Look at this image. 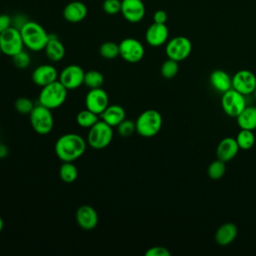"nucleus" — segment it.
Listing matches in <instances>:
<instances>
[{"instance_id": "1", "label": "nucleus", "mask_w": 256, "mask_h": 256, "mask_svg": "<svg viewBox=\"0 0 256 256\" xmlns=\"http://www.w3.org/2000/svg\"><path fill=\"white\" fill-rule=\"evenodd\" d=\"M87 147V141L76 133L60 136L55 143V153L62 162H74L80 158Z\"/></svg>"}, {"instance_id": "2", "label": "nucleus", "mask_w": 256, "mask_h": 256, "mask_svg": "<svg viewBox=\"0 0 256 256\" xmlns=\"http://www.w3.org/2000/svg\"><path fill=\"white\" fill-rule=\"evenodd\" d=\"M20 33L24 46L35 52L44 50L49 39V34L46 32L44 27L39 23L31 20H28L21 27Z\"/></svg>"}, {"instance_id": "3", "label": "nucleus", "mask_w": 256, "mask_h": 256, "mask_svg": "<svg viewBox=\"0 0 256 256\" xmlns=\"http://www.w3.org/2000/svg\"><path fill=\"white\" fill-rule=\"evenodd\" d=\"M162 116L160 112L155 109H148L143 111L136 119V132L145 138L155 136L162 127Z\"/></svg>"}, {"instance_id": "4", "label": "nucleus", "mask_w": 256, "mask_h": 256, "mask_svg": "<svg viewBox=\"0 0 256 256\" xmlns=\"http://www.w3.org/2000/svg\"><path fill=\"white\" fill-rule=\"evenodd\" d=\"M68 90L59 81H54L43 86L39 93V104L49 109H56L64 104Z\"/></svg>"}, {"instance_id": "5", "label": "nucleus", "mask_w": 256, "mask_h": 256, "mask_svg": "<svg viewBox=\"0 0 256 256\" xmlns=\"http://www.w3.org/2000/svg\"><path fill=\"white\" fill-rule=\"evenodd\" d=\"M113 139V127L99 120L89 128L87 135V144L94 149L106 148Z\"/></svg>"}, {"instance_id": "6", "label": "nucleus", "mask_w": 256, "mask_h": 256, "mask_svg": "<svg viewBox=\"0 0 256 256\" xmlns=\"http://www.w3.org/2000/svg\"><path fill=\"white\" fill-rule=\"evenodd\" d=\"M30 123L33 130L41 135L48 134L52 131L54 126V118L51 109L43 105H35L29 114Z\"/></svg>"}, {"instance_id": "7", "label": "nucleus", "mask_w": 256, "mask_h": 256, "mask_svg": "<svg viewBox=\"0 0 256 256\" xmlns=\"http://www.w3.org/2000/svg\"><path fill=\"white\" fill-rule=\"evenodd\" d=\"M0 47L2 54L10 57L22 51L25 46L20 30L11 26L0 33Z\"/></svg>"}, {"instance_id": "8", "label": "nucleus", "mask_w": 256, "mask_h": 256, "mask_svg": "<svg viewBox=\"0 0 256 256\" xmlns=\"http://www.w3.org/2000/svg\"><path fill=\"white\" fill-rule=\"evenodd\" d=\"M192 51V43L185 36H176L170 39L165 47V53L168 58L175 61L185 60Z\"/></svg>"}, {"instance_id": "9", "label": "nucleus", "mask_w": 256, "mask_h": 256, "mask_svg": "<svg viewBox=\"0 0 256 256\" xmlns=\"http://www.w3.org/2000/svg\"><path fill=\"white\" fill-rule=\"evenodd\" d=\"M223 111L230 117H237L246 107L245 96L235 89L231 88L224 92L221 98Z\"/></svg>"}, {"instance_id": "10", "label": "nucleus", "mask_w": 256, "mask_h": 256, "mask_svg": "<svg viewBox=\"0 0 256 256\" xmlns=\"http://www.w3.org/2000/svg\"><path fill=\"white\" fill-rule=\"evenodd\" d=\"M144 54L143 44L135 38H124L119 43V56L129 63L139 62L144 57Z\"/></svg>"}, {"instance_id": "11", "label": "nucleus", "mask_w": 256, "mask_h": 256, "mask_svg": "<svg viewBox=\"0 0 256 256\" xmlns=\"http://www.w3.org/2000/svg\"><path fill=\"white\" fill-rule=\"evenodd\" d=\"M84 75L85 71L82 69V67L76 64H70L60 72L58 80L69 91L77 89L83 84Z\"/></svg>"}, {"instance_id": "12", "label": "nucleus", "mask_w": 256, "mask_h": 256, "mask_svg": "<svg viewBox=\"0 0 256 256\" xmlns=\"http://www.w3.org/2000/svg\"><path fill=\"white\" fill-rule=\"evenodd\" d=\"M85 105L87 109L100 116L109 105V96L101 87L89 89L85 96Z\"/></svg>"}, {"instance_id": "13", "label": "nucleus", "mask_w": 256, "mask_h": 256, "mask_svg": "<svg viewBox=\"0 0 256 256\" xmlns=\"http://www.w3.org/2000/svg\"><path fill=\"white\" fill-rule=\"evenodd\" d=\"M232 88L241 94L249 95L256 89V76L249 70H239L232 77Z\"/></svg>"}, {"instance_id": "14", "label": "nucleus", "mask_w": 256, "mask_h": 256, "mask_svg": "<svg viewBox=\"0 0 256 256\" xmlns=\"http://www.w3.org/2000/svg\"><path fill=\"white\" fill-rule=\"evenodd\" d=\"M120 13L130 23H138L145 16L143 0H121Z\"/></svg>"}, {"instance_id": "15", "label": "nucleus", "mask_w": 256, "mask_h": 256, "mask_svg": "<svg viewBox=\"0 0 256 256\" xmlns=\"http://www.w3.org/2000/svg\"><path fill=\"white\" fill-rule=\"evenodd\" d=\"M32 81L38 86H46L54 81H57L59 78L57 69L49 64L39 65L34 69L31 75Z\"/></svg>"}, {"instance_id": "16", "label": "nucleus", "mask_w": 256, "mask_h": 256, "mask_svg": "<svg viewBox=\"0 0 256 256\" xmlns=\"http://www.w3.org/2000/svg\"><path fill=\"white\" fill-rule=\"evenodd\" d=\"M77 224L84 230H92L98 224V214L90 205L80 206L75 214Z\"/></svg>"}, {"instance_id": "17", "label": "nucleus", "mask_w": 256, "mask_h": 256, "mask_svg": "<svg viewBox=\"0 0 256 256\" xmlns=\"http://www.w3.org/2000/svg\"><path fill=\"white\" fill-rule=\"evenodd\" d=\"M169 36V30L166 24H159L153 22L145 33L146 42L152 47H158L167 42Z\"/></svg>"}, {"instance_id": "18", "label": "nucleus", "mask_w": 256, "mask_h": 256, "mask_svg": "<svg viewBox=\"0 0 256 256\" xmlns=\"http://www.w3.org/2000/svg\"><path fill=\"white\" fill-rule=\"evenodd\" d=\"M87 6L81 1H72L68 3L63 9V17L67 22L78 23L87 16Z\"/></svg>"}, {"instance_id": "19", "label": "nucleus", "mask_w": 256, "mask_h": 256, "mask_svg": "<svg viewBox=\"0 0 256 256\" xmlns=\"http://www.w3.org/2000/svg\"><path fill=\"white\" fill-rule=\"evenodd\" d=\"M239 146L236 142L235 138L225 137L223 138L217 148H216V156L218 159L224 161L225 163L232 160L239 151Z\"/></svg>"}, {"instance_id": "20", "label": "nucleus", "mask_w": 256, "mask_h": 256, "mask_svg": "<svg viewBox=\"0 0 256 256\" xmlns=\"http://www.w3.org/2000/svg\"><path fill=\"white\" fill-rule=\"evenodd\" d=\"M125 118L126 111L119 104H109L100 115V119L112 127H117Z\"/></svg>"}, {"instance_id": "21", "label": "nucleus", "mask_w": 256, "mask_h": 256, "mask_svg": "<svg viewBox=\"0 0 256 256\" xmlns=\"http://www.w3.org/2000/svg\"><path fill=\"white\" fill-rule=\"evenodd\" d=\"M44 50L47 58L53 62H58L65 56V47L55 34H49V39Z\"/></svg>"}, {"instance_id": "22", "label": "nucleus", "mask_w": 256, "mask_h": 256, "mask_svg": "<svg viewBox=\"0 0 256 256\" xmlns=\"http://www.w3.org/2000/svg\"><path fill=\"white\" fill-rule=\"evenodd\" d=\"M237 236V227L234 223L227 222L218 227L215 232V241L221 246H226L232 243Z\"/></svg>"}, {"instance_id": "23", "label": "nucleus", "mask_w": 256, "mask_h": 256, "mask_svg": "<svg viewBox=\"0 0 256 256\" xmlns=\"http://www.w3.org/2000/svg\"><path fill=\"white\" fill-rule=\"evenodd\" d=\"M209 80L211 86L221 93H224L232 88V78H230L228 73L224 70L216 69L212 71Z\"/></svg>"}, {"instance_id": "24", "label": "nucleus", "mask_w": 256, "mask_h": 256, "mask_svg": "<svg viewBox=\"0 0 256 256\" xmlns=\"http://www.w3.org/2000/svg\"><path fill=\"white\" fill-rule=\"evenodd\" d=\"M237 124L241 129L254 130L256 129V107L248 106L236 117Z\"/></svg>"}, {"instance_id": "25", "label": "nucleus", "mask_w": 256, "mask_h": 256, "mask_svg": "<svg viewBox=\"0 0 256 256\" xmlns=\"http://www.w3.org/2000/svg\"><path fill=\"white\" fill-rule=\"evenodd\" d=\"M59 177L65 183H72L78 177L77 167L73 162H62L59 168Z\"/></svg>"}, {"instance_id": "26", "label": "nucleus", "mask_w": 256, "mask_h": 256, "mask_svg": "<svg viewBox=\"0 0 256 256\" xmlns=\"http://www.w3.org/2000/svg\"><path fill=\"white\" fill-rule=\"evenodd\" d=\"M99 115L90 111L89 109H83L78 112L76 115V122L80 127L83 128H90L96 122L99 121Z\"/></svg>"}, {"instance_id": "27", "label": "nucleus", "mask_w": 256, "mask_h": 256, "mask_svg": "<svg viewBox=\"0 0 256 256\" xmlns=\"http://www.w3.org/2000/svg\"><path fill=\"white\" fill-rule=\"evenodd\" d=\"M235 139L239 148L242 150H249L255 144V136L252 130L241 129Z\"/></svg>"}, {"instance_id": "28", "label": "nucleus", "mask_w": 256, "mask_h": 256, "mask_svg": "<svg viewBox=\"0 0 256 256\" xmlns=\"http://www.w3.org/2000/svg\"><path fill=\"white\" fill-rule=\"evenodd\" d=\"M104 83V76L98 70H89L85 72L83 84L89 89L100 88Z\"/></svg>"}, {"instance_id": "29", "label": "nucleus", "mask_w": 256, "mask_h": 256, "mask_svg": "<svg viewBox=\"0 0 256 256\" xmlns=\"http://www.w3.org/2000/svg\"><path fill=\"white\" fill-rule=\"evenodd\" d=\"M226 172V165L225 162L218 159L212 161L208 168H207V175L212 180H218L221 179Z\"/></svg>"}, {"instance_id": "30", "label": "nucleus", "mask_w": 256, "mask_h": 256, "mask_svg": "<svg viewBox=\"0 0 256 256\" xmlns=\"http://www.w3.org/2000/svg\"><path fill=\"white\" fill-rule=\"evenodd\" d=\"M99 53L104 59H115L119 56V44L112 41H106L100 45Z\"/></svg>"}, {"instance_id": "31", "label": "nucleus", "mask_w": 256, "mask_h": 256, "mask_svg": "<svg viewBox=\"0 0 256 256\" xmlns=\"http://www.w3.org/2000/svg\"><path fill=\"white\" fill-rule=\"evenodd\" d=\"M178 71H179L178 61H175V60L170 59V58L165 60L162 63L161 68H160L161 75L166 79H171V78L175 77L177 75Z\"/></svg>"}, {"instance_id": "32", "label": "nucleus", "mask_w": 256, "mask_h": 256, "mask_svg": "<svg viewBox=\"0 0 256 256\" xmlns=\"http://www.w3.org/2000/svg\"><path fill=\"white\" fill-rule=\"evenodd\" d=\"M14 107L18 113L22 115H29L33 110V108L35 107V105L31 99L27 97H19L16 99L14 103Z\"/></svg>"}, {"instance_id": "33", "label": "nucleus", "mask_w": 256, "mask_h": 256, "mask_svg": "<svg viewBox=\"0 0 256 256\" xmlns=\"http://www.w3.org/2000/svg\"><path fill=\"white\" fill-rule=\"evenodd\" d=\"M118 134L122 137H130L134 132H136V125L135 122L129 119H124L118 126H117Z\"/></svg>"}, {"instance_id": "34", "label": "nucleus", "mask_w": 256, "mask_h": 256, "mask_svg": "<svg viewBox=\"0 0 256 256\" xmlns=\"http://www.w3.org/2000/svg\"><path fill=\"white\" fill-rule=\"evenodd\" d=\"M12 60H13L14 65L19 69L27 68L30 65V62H31L29 54L24 50L18 52L14 56H12Z\"/></svg>"}, {"instance_id": "35", "label": "nucleus", "mask_w": 256, "mask_h": 256, "mask_svg": "<svg viewBox=\"0 0 256 256\" xmlns=\"http://www.w3.org/2000/svg\"><path fill=\"white\" fill-rule=\"evenodd\" d=\"M103 11L108 15H115L121 11V1L120 0H104L102 4Z\"/></svg>"}, {"instance_id": "36", "label": "nucleus", "mask_w": 256, "mask_h": 256, "mask_svg": "<svg viewBox=\"0 0 256 256\" xmlns=\"http://www.w3.org/2000/svg\"><path fill=\"white\" fill-rule=\"evenodd\" d=\"M170 251L163 246H153L145 252L146 256H170Z\"/></svg>"}, {"instance_id": "37", "label": "nucleus", "mask_w": 256, "mask_h": 256, "mask_svg": "<svg viewBox=\"0 0 256 256\" xmlns=\"http://www.w3.org/2000/svg\"><path fill=\"white\" fill-rule=\"evenodd\" d=\"M12 26V18L8 14H0V33Z\"/></svg>"}, {"instance_id": "38", "label": "nucleus", "mask_w": 256, "mask_h": 256, "mask_svg": "<svg viewBox=\"0 0 256 256\" xmlns=\"http://www.w3.org/2000/svg\"><path fill=\"white\" fill-rule=\"evenodd\" d=\"M168 15L164 10H156L153 14V21L155 23H159V24H165L167 21Z\"/></svg>"}, {"instance_id": "39", "label": "nucleus", "mask_w": 256, "mask_h": 256, "mask_svg": "<svg viewBox=\"0 0 256 256\" xmlns=\"http://www.w3.org/2000/svg\"><path fill=\"white\" fill-rule=\"evenodd\" d=\"M28 21V19L22 15V14H17L12 18V26L17 28V29H21V27Z\"/></svg>"}, {"instance_id": "40", "label": "nucleus", "mask_w": 256, "mask_h": 256, "mask_svg": "<svg viewBox=\"0 0 256 256\" xmlns=\"http://www.w3.org/2000/svg\"><path fill=\"white\" fill-rule=\"evenodd\" d=\"M7 154H8V149H7V147H6L4 144H1V143H0V159L6 157Z\"/></svg>"}, {"instance_id": "41", "label": "nucleus", "mask_w": 256, "mask_h": 256, "mask_svg": "<svg viewBox=\"0 0 256 256\" xmlns=\"http://www.w3.org/2000/svg\"><path fill=\"white\" fill-rule=\"evenodd\" d=\"M3 227H4V221H3V219H2V217L0 216V233H1V231H2V229H3Z\"/></svg>"}, {"instance_id": "42", "label": "nucleus", "mask_w": 256, "mask_h": 256, "mask_svg": "<svg viewBox=\"0 0 256 256\" xmlns=\"http://www.w3.org/2000/svg\"><path fill=\"white\" fill-rule=\"evenodd\" d=\"M253 93H254V94H255V98H256V89H255V90H254V92H253Z\"/></svg>"}, {"instance_id": "43", "label": "nucleus", "mask_w": 256, "mask_h": 256, "mask_svg": "<svg viewBox=\"0 0 256 256\" xmlns=\"http://www.w3.org/2000/svg\"><path fill=\"white\" fill-rule=\"evenodd\" d=\"M1 54H2V51H1V47H0V56H1Z\"/></svg>"}]
</instances>
